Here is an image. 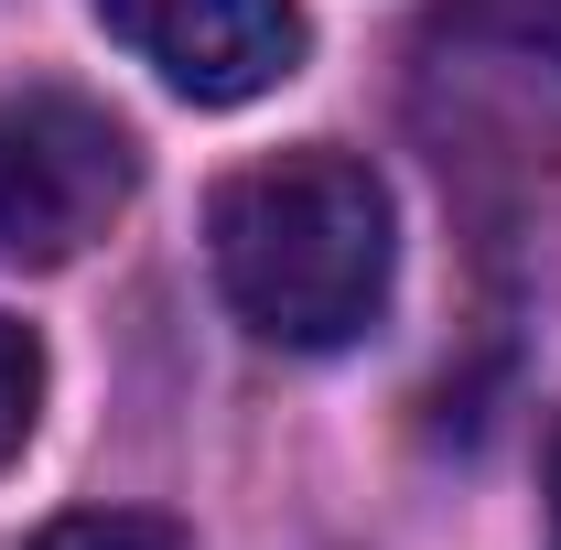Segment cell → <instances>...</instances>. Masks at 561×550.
<instances>
[{
  "mask_svg": "<svg viewBox=\"0 0 561 550\" xmlns=\"http://www.w3.org/2000/svg\"><path fill=\"white\" fill-rule=\"evenodd\" d=\"M216 280L238 302V324L271 345H356L389 302V184L356 151H280L227 173L206 206Z\"/></svg>",
  "mask_w": 561,
  "mask_h": 550,
  "instance_id": "obj_1",
  "label": "cell"
},
{
  "mask_svg": "<svg viewBox=\"0 0 561 550\" xmlns=\"http://www.w3.org/2000/svg\"><path fill=\"white\" fill-rule=\"evenodd\" d=\"M130 184L140 151L98 98H66V87L0 98V271H66L76 249L108 238Z\"/></svg>",
  "mask_w": 561,
  "mask_h": 550,
  "instance_id": "obj_2",
  "label": "cell"
},
{
  "mask_svg": "<svg viewBox=\"0 0 561 550\" xmlns=\"http://www.w3.org/2000/svg\"><path fill=\"white\" fill-rule=\"evenodd\" d=\"M108 33L195 108H249L302 76V0H98Z\"/></svg>",
  "mask_w": 561,
  "mask_h": 550,
  "instance_id": "obj_3",
  "label": "cell"
},
{
  "mask_svg": "<svg viewBox=\"0 0 561 550\" xmlns=\"http://www.w3.org/2000/svg\"><path fill=\"white\" fill-rule=\"evenodd\" d=\"M33 550H195L173 518H140V507H76V518H55Z\"/></svg>",
  "mask_w": 561,
  "mask_h": 550,
  "instance_id": "obj_4",
  "label": "cell"
},
{
  "mask_svg": "<svg viewBox=\"0 0 561 550\" xmlns=\"http://www.w3.org/2000/svg\"><path fill=\"white\" fill-rule=\"evenodd\" d=\"M33 411H44V345L0 313V465L33 443Z\"/></svg>",
  "mask_w": 561,
  "mask_h": 550,
  "instance_id": "obj_5",
  "label": "cell"
},
{
  "mask_svg": "<svg viewBox=\"0 0 561 550\" xmlns=\"http://www.w3.org/2000/svg\"><path fill=\"white\" fill-rule=\"evenodd\" d=\"M465 22H476V33H496L507 55L561 66V0H465Z\"/></svg>",
  "mask_w": 561,
  "mask_h": 550,
  "instance_id": "obj_6",
  "label": "cell"
},
{
  "mask_svg": "<svg viewBox=\"0 0 561 550\" xmlns=\"http://www.w3.org/2000/svg\"><path fill=\"white\" fill-rule=\"evenodd\" d=\"M551 550H561V443H551Z\"/></svg>",
  "mask_w": 561,
  "mask_h": 550,
  "instance_id": "obj_7",
  "label": "cell"
}]
</instances>
